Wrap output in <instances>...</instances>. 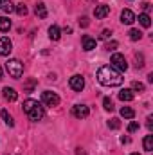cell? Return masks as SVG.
<instances>
[{"mask_svg": "<svg viewBox=\"0 0 153 155\" xmlns=\"http://www.w3.org/2000/svg\"><path fill=\"white\" fill-rule=\"evenodd\" d=\"M97 81L105 87H119L122 83L121 72H117L112 65H103L97 71Z\"/></svg>", "mask_w": 153, "mask_h": 155, "instance_id": "1", "label": "cell"}, {"mask_svg": "<svg viewBox=\"0 0 153 155\" xmlns=\"http://www.w3.org/2000/svg\"><path fill=\"white\" fill-rule=\"evenodd\" d=\"M24 112L29 116L31 121H41L45 116V108L41 107V103L34 101V99H25L24 101Z\"/></svg>", "mask_w": 153, "mask_h": 155, "instance_id": "2", "label": "cell"}, {"mask_svg": "<svg viewBox=\"0 0 153 155\" xmlns=\"http://www.w3.org/2000/svg\"><path fill=\"white\" fill-rule=\"evenodd\" d=\"M5 71L9 72V76L11 78H18L24 74V65H22V61L20 60H16V58H11L7 63H5Z\"/></svg>", "mask_w": 153, "mask_h": 155, "instance_id": "3", "label": "cell"}, {"mask_svg": "<svg viewBox=\"0 0 153 155\" xmlns=\"http://www.w3.org/2000/svg\"><path fill=\"white\" fill-rule=\"evenodd\" d=\"M41 103L47 105V107H58L60 105V96L56 92H50V90H45L41 94Z\"/></svg>", "mask_w": 153, "mask_h": 155, "instance_id": "4", "label": "cell"}, {"mask_svg": "<svg viewBox=\"0 0 153 155\" xmlns=\"http://www.w3.org/2000/svg\"><path fill=\"white\" fill-rule=\"evenodd\" d=\"M110 61H112V67H114L117 72H124V71L128 69L126 58H124L122 54H117V52H115V54H112V60H110Z\"/></svg>", "mask_w": 153, "mask_h": 155, "instance_id": "5", "label": "cell"}, {"mask_svg": "<svg viewBox=\"0 0 153 155\" xmlns=\"http://www.w3.org/2000/svg\"><path fill=\"white\" fill-rule=\"evenodd\" d=\"M69 85H70V88H72V90L81 92V90L85 88V79H83V76L76 74V76H72L70 79H69Z\"/></svg>", "mask_w": 153, "mask_h": 155, "instance_id": "6", "label": "cell"}, {"mask_svg": "<svg viewBox=\"0 0 153 155\" xmlns=\"http://www.w3.org/2000/svg\"><path fill=\"white\" fill-rule=\"evenodd\" d=\"M13 51V43L9 38H0V56H9Z\"/></svg>", "mask_w": 153, "mask_h": 155, "instance_id": "7", "label": "cell"}, {"mask_svg": "<svg viewBox=\"0 0 153 155\" xmlns=\"http://www.w3.org/2000/svg\"><path fill=\"white\" fill-rule=\"evenodd\" d=\"M72 114H74L77 119H85V117H88L90 110H88V107H86V105H76V107L72 108Z\"/></svg>", "mask_w": 153, "mask_h": 155, "instance_id": "8", "label": "cell"}, {"mask_svg": "<svg viewBox=\"0 0 153 155\" xmlns=\"http://www.w3.org/2000/svg\"><path fill=\"white\" fill-rule=\"evenodd\" d=\"M137 18H135V15H133V11H130V9H124L122 13H121V22L122 24H126V25H130V24H133Z\"/></svg>", "mask_w": 153, "mask_h": 155, "instance_id": "9", "label": "cell"}, {"mask_svg": "<svg viewBox=\"0 0 153 155\" xmlns=\"http://www.w3.org/2000/svg\"><path fill=\"white\" fill-rule=\"evenodd\" d=\"M94 15H96V18H106L108 15H110V5H97L96 9H94Z\"/></svg>", "mask_w": 153, "mask_h": 155, "instance_id": "10", "label": "cell"}, {"mask_svg": "<svg viewBox=\"0 0 153 155\" xmlns=\"http://www.w3.org/2000/svg\"><path fill=\"white\" fill-rule=\"evenodd\" d=\"M81 41H83V49L85 51H92V49H96V40L94 38H90V36H83L81 38Z\"/></svg>", "mask_w": 153, "mask_h": 155, "instance_id": "11", "label": "cell"}, {"mask_svg": "<svg viewBox=\"0 0 153 155\" xmlns=\"http://www.w3.org/2000/svg\"><path fill=\"white\" fill-rule=\"evenodd\" d=\"M49 38L54 40V41H58V40L61 38V31H60L58 25H50L49 27Z\"/></svg>", "mask_w": 153, "mask_h": 155, "instance_id": "12", "label": "cell"}, {"mask_svg": "<svg viewBox=\"0 0 153 155\" xmlns=\"http://www.w3.org/2000/svg\"><path fill=\"white\" fill-rule=\"evenodd\" d=\"M2 92H4V97H5L7 101H16V97H18V94H16V90H15V88H9V87H5Z\"/></svg>", "mask_w": 153, "mask_h": 155, "instance_id": "13", "label": "cell"}, {"mask_svg": "<svg viewBox=\"0 0 153 155\" xmlns=\"http://www.w3.org/2000/svg\"><path fill=\"white\" fill-rule=\"evenodd\" d=\"M119 99H121V101H132V99H133V90H128V88L121 90V92H119Z\"/></svg>", "mask_w": 153, "mask_h": 155, "instance_id": "14", "label": "cell"}, {"mask_svg": "<svg viewBox=\"0 0 153 155\" xmlns=\"http://www.w3.org/2000/svg\"><path fill=\"white\" fill-rule=\"evenodd\" d=\"M0 9L5 13H11V11H15V5L11 0H0Z\"/></svg>", "mask_w": 153, "mask_h": 155, "instance_id": "15", "label": "cell"}, {"mask_svg": "<svg viewBox=\"0 0 153 155\" xmlns=\"http://www.w3.org/2000/svg\"><path fill=\"white\" fill-rule=\"evenodd\" d=\"M139 22H141V25H142V27H146V29H148V27L151 25V18H150V16H148L146 13L139 15Z\"/></svg>", "mask_w": 153, "mask_h": 155, "instance_id": "16", "label": "cell"}, {"mask_svg": "<svg viewBox=\"0 0 153 155\" xmlns=\"http://www.w3.org/2000/svg\"><path fill=\"white\" fill-rule=\"evenodd\" d=\"M11 29V20L9 18H5V16H0V31H9Z\"/></svg>", "mask_w": 153, "mask_h": 155, "instance_id": "17", "label": "cell"}, {"mask_svg": "<svg viewBox=\"0 0 153 155\" xmlns=\"http://www.w3.org/2000/svg\"><path fill=\"white\" fill-rule=\"evenodd\" d=\"M0 116H2V119H4V123H5L7 126H13V124H15L13 117H11V114H9L7 110H2V112H0Z\"/></svg>", "mask_w": 153, "mask_h": 155, "instance_id": "18", "label": "cell"}, {"mask_svg": "<svg viewBox=\"0 0 153 155\" xmlns=\"http://www.w3.org/2000/svg\"><path fill=\"white\" fill-rule=\"evenodd\" d=\"M121 116L126 117V119H133V117H135V112H133L130 107H122V108H121Z\"/></svg>", "mask_w": 153, "mask_h": 155, "instance_id": "19", "label": "cell"}, {"mask_svg": "<svg viewBox=\"0 0 153 155\" xmlns=\"http://www.w3.org/2000/svg\"><path fill=\"white\" fill-rule=\"evenodd\" d=\"M36 15H38V18H47V9H45V4H41L40 2L38 5H36Z\"/></svg>", "mask_w": 153, "mask_h": 155, "instance_id": "20", "label": "cell"}, {"mask_svg": "<svg viewBox=\"0 0 153 155\" xmlns=\"http://www.w3.org/2000/svg\"><path fill=\"white\" fill-rule=\"evenodd\" d=\"M142 144H144V150H146V152H151L153 150V135H146Z\"/></svg>", "mask_w": 153, "mask_h": 155, "instance_id": "21", "label": "cell"}, {"mask_svg": "<svg viewBox=\"0 0 153 155\" xmlns=\"http://www.w3.org/2000/svg\"><path fill=\"white\" fill-rule=\"evenodd\" d=\"M130 40H133V41H137V40H141V36H142V33L139 31V29H130Z\"/></svg>", "mask_w": 153, "mask_h": 155, "instance_id": "22", "label": "cell"}, {"mask_svg": "<svg viewBox=\"0 0 153 155\" xmlns=\"http://www.w3.org/2000/svg\"><path fill=\"white\" fill-rule=\"evenodd\" d=\"M36 83H38L36 79H29V81H27V83L24 85V88H25V92H33V88L36 87Z\"/></svg>", "mask_w": 153, "mask_h": 155, "instance_id": "23", "label": "cell"}, {"mask_svg": "<svg viewBox=\"0 0 153 155\" xmlns=\"http://www.w3.org/2000/svg\"><path fill=\"white\" fill-rule=\"evenodd\" d=\"M103 105H105V110H108V112L114 110V101H112L110 97H105V99H103Z\"/></svg>", "mask_w": 153, "mask_h": 155, "instance_id": "24", "label": "cell"}, {"mask_svg": "<svg viewBox=\"0 0 153 155\" xmlns=\"http://www.w3.org/2000/svg\"><path fill=\"white\" fill-rule=\"evenodd\" d=\"M15 9H16V13H18L20 16H25V15H27V7H25L24 4H18V5H16Z\"/></svg>", "mask_w": 153, "mask_h": 155, "instance_id": "25", "label": "cell"}, {"mask_svg": "<svg viewBox=\"0 0 153 155\" xmlns=\"http://www.w3.org/2000/svg\"><path fill=\"white\" fill-rule=\"evenodd\" d=\"M108 126H110L112 130H117V128L121 126V123H119V119H110V121H108Z\"/></svg>", "mask_w": 153, "mask_h": 155, "instance_id": "26", "label": "cell"}, {"mask_svg": "<svg viewBox=\"0 0 153 155\" xmlns=\"http://www.w3.org/2000/svg\"><path fill=\"white\" fill-rule=\"evenodd\" d=\"M133 90H137V92H144V85L139 83V81H135V83H133Z\"/></svg>", "mask_w": 153, "mask_h": 155, "instance_id": "27", "label": "cell"}, {"mask_svg": "<svg viewBox=\"0 0 153 155\" xmlns=\"http://www.w3.org/2000/svg\"><path fill=\"white\" fill-rule=\"evenodd\" d=\"M137 130H139V123H130L128 132H137Z\"/></svg>", "mask_w": 153, "mask_h": 155, "instance_id": "28", "label": "cell"}, {"mask_svg": "<svg viewBox=\"0 0 153 155\" xmlns=\"http://www.w3.org/2000/svg\"><path fill=\"white\" fill-rule=\"evenodd\" d=\"M115 47H117V41H110V43H106L105 49H106V51H114Z\"/></svg>", "mask_w": 153, "mask_h": 155, "instance_id": "29", "label": "cell"}, {"mask_svg": "<svg viewBox=\"0 0 153 155\" xmlns=\"http://www.w3.org/2000/svg\"><path fill=\"white\" fill-rule=\"evenodd\" d=\"M110 35H112V33H110L108 29H105V31L101 33V38H103V40H108V38H110Z\"/></svg>", "mask_w": 153, "mask_h": 155, "instance_id": "30", "label": "cell"}, {"mask_svg": "<svg viewBox=\"0 0 153 155\" xmlns=\"http://www.w3.org/2000/svg\"><path fill=\"white\" fill-rule=\"evenodd\" d=\"M135 58H137V61H139V63H137V67H142V65H144V63H142V60H144V58H142V54H137Z\"/></svg>", "mask_w": 153, "mask_h": 155, "instance_id": "31", "label": "cell"}, {"mask_svg": "<svg viewBox=\"0 0 153 155\" xmlns=\"http://www.w3.org/2000/svg\"><path fill=\"white\" fill-rule=\"evenodd\" d=\"M79 24H81V25H83V27H86V25H88V20H86V18H85V16H83V18H81V20H79Z\"/></svg>", "mask_w": 153, "mask_h": 155, "instance_id": "32", "label": "cell"}, {"mask_svg": "<svg viewBox=\"0 0 153 155\" xmlns=\"http://www.w3.org/2000/svg\"><path fill=\"white\" fill-rule=\"evenodd\" d=\"M151 121H153V117H148V123H146V124H148V128H150V130L153 128V123H151Z\"/></svg>", "mask_w": 153, "mask_h": 155, "instance_id": "33", "label": "cell"}, {"mask_svg": "<svg viewBox=\"0 0 153 155\" xmlns=\"http://www.w3.org/2000/svg\"><path fill=\"white\" fill-rule=\"evenodd\" d=\"M76 155H86V152H85V150H81V148H77Z\"/></svg>", "mask_w": 153, "mask_h": 155, "instance_id": "34", "label": "cell"}, {"mask_svg": "<svg viewBox=\"0 0 153 155\" xmlns=\"http://www.w3.org/2000/svg\"><path fill=\"white\" fill-rule=\"evenodd\" d=\"M0 78H2V67H0Z\"/></svg>", "mask_w": 153, "mask_h": 155, "instance_id": "35", "label": "cell"}, {"mask_svg": "<svg viewBox=\"0 0 153 155\" xmlns=\"http://www.w3.org/2000/svg\"><path fill=\"white\" fill-rule=\"evenodd\" d=\"M132 155H139V153H132Z\"/></svg>", "mask_w": 153, "mask_h": 155, "instance_id": "36", "label": "cell"}]
</instances>
